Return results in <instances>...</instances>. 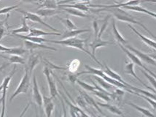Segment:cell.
<instances>
[{
    "label": "cell",
    "mask_w": 156,
    "mask_h": 117,
    "mask_svg": "<svg viewBox=\"0 0 156 117\" xmlns=\"http://www.w3.org/2000/svg\"><path fill=\"white\" fill-rule=\"evenodd\" d=\"M98 12L99 11H107V12L111 13L113 16L115 17L117 19L119 20V21H124V22H127V23H131V24H137V25L140 26L141 27H142L143 29L145 30L148 34L151 35L153 38H154L156 40V36H155L153 33L150 31L149 29L147 28L144 24L139 22V21H137L136 18L134 17V16H132L131 14L129 13L128 12H126L124 10L120 8V7H110V8H101L100 10H97Z\"/></svg>",
    "instance_id": "cell-1"
},
{
    "label": "cell",
    "mask_w": 156,
    "mask_h": 117,
    "mask_svg": "<svg viewBox=\"0 0 156 117\" xmlns=\"http://www.w3.org/2000/svg\"><path fill=\"white\" fill-rule=\"evenodd\" d=\"M88 40V39H80L77 38H67V39H64V40H49V42H52V43L55 44H58V45H62L65 46H68V47H71L76 48V49L80 50V51H83L84 53L88 54L90 58L94 59L95 62L97 63L98 65L102 67V64L101 62L96 59V56H94L92 53H90V51H88L85 47V42Z\"/></svg>",
    "instance_id": "cell-2"
},
{
    "label": "cell",
    "mask_w": 156,
    "mask_h": 117,
    "mask_svg": "<svg viewBox=\"0 0 156 117\" xmlns=\"http://www.w3.org/2000/svg\"><path fill=\"white\" fill-rule=\"evenodd\" d=\"M30 73H29V70L27 68H25V73L22 77L20 80L19 84L15 90L13 94H12L10 98V101L11 102L15 97H16L18 95L20 94H26L27 93L28 90H29V86H30Z\"/></svg>",
    "instance_id": "cell-3"
},
{
    "label": "cell",
    "mask_w": 156,
    "mask_h": 117,
    "mask_svg": "<svg viewBox=\"0 0 156 117\" xmlns=\"http://www.w3.org/2000/svg\"><path fill=\"white\" fill-rule=\"evenodd\" d=\"M16 69H17V66L15 65L13 69H12V72L9 74L7 76L6 78H5V79L3 80V82L2 84V113L0 114V116H5V111H6V94H7V91L8 90L9 84H10V82L12 79V76L14 75L15 72H16Z\"/></svg>",
    "instance_id": "cell-4"
},
{
    "label": "cell",
    "mask_w": 156,
    "mask_h": 117,
    "mask_svg": "<svg viewBox=\"0 0 156 117\" xmlns=\"http://www.w3.org/2000/svg\"><path fill=\"white\" fill-rule=\"evenodd\" d=\"M43 73L45 75L46 79H47L50 94H51V97H52L54 99L57 96H58V91L57 90V86L54 80H53V77H52V72L49 67H48L47 65L44 67Z\"/></svg>",
    "instance_id": "cell-5"
},
{
    "label": "cell",
    "mask_w": 156,
    "mask_h": 117,
    "mask_svg": "<svg viewBox=\"0 0 156 117\" xmlns=\"http://www.w3.org/2000/svg\"><path fill=\"white\" fill-rule=\"evenodd\" d=\"M18 11H19L20 13L23 14V17L25 18L27 20H29V21H31L32 22H35V23L40 24H42V25L44 26V27L48 28V29H51V30L55 31V32H58V31L57 30V29H55L54 27H53L52 26L49 25V24L46 23V22H44L43 20H42V17L37 13H33L27 12V11H24L22 10H19Z\"/></svg>",
    "instance_id": "cell-6"
},
{
    "label": "cell",
    "mask_w": 156,
    "mask_h": 117,
    "mask_svg": "<svg viewBox=\"0 0 156 117\" xmlns=\"http://www.w3.org/2000/svg\"><path fill=\"white\" fill-rule=\"evenodd\" d=\"M32 98L33 100L35 103L37 104V105H38L39 107L42 106V94H41L40 88H39L38 83H37V80L36 75H33L32 79Z\"/></svg>",
    "instance_id": "cell-7"
},
{
    "label": "cell",
    "mask_w": 156,
    "mask_h": 117,
    "mask_svg": "<svg viewBox=\"0 0 156 117\" xmlns=\"http://www.w3.org/2000/svg\"><path fill=\"white\" fill-rule=\"evenodd\" d=\"M126 48H128V49L129 50V51H131V52H133L134 54H136L137 57H139V59H141V60L144 61V62L147 63V64H152V65L153 66H155L156 67V61L155 59L152 58L151 57H150V55L148 54H146V53H143V52L140 51L139 50L136 49V48L132 47V46H130L127 44V45L124 46Z\"/></svg>",
    "instance_id": "cell-8"
},
{
    "label": "cell",
    "mask_w": 156,
    "mask_h": 117,
    "mask_svg": "<svg viewBox=\"0 0 156 117\" xmlns=\"http://www.w3.org/2000/svg\"><path fill=\"white\" fill-rule=\"evenodd\" d=\"M42 106L44 108V113L48 117H51L55 108V105L53 102V98L52 97L42 95Z\"/></svg>",
    "instance_id": "cell-9"
},
{
    "label": "cell",
    "mask_w": 156,
    "mask_h": 117,
    "mask_svg": "<svg viewBox=\"0 0 156 117\" xmlns=\"http://www.w3.org/2000/svg\"><path fill=\"white\" fill-rule=\"evenodd\" d=\"M115 42H110V41H107V40H102L101 38H94V40L92 42H90L89 44L90 48L92 50V53L94 56H96V51L97 50V48H101V47H106V46H109V45H114Z\"/></svg>",
    "instance_id": "cell-10"
},
{
    "label": "cell",
    "mask_w": 156,
    "mask_h": 117,
    "mask_svg": "<svg viewBox=\"0 0 156 117\" xmlns=\"http://www.w3.org/2000/svg\"><path fill=\"white\" fill-rule=\"evenodd\" d=\"M64 99L66 101V103L68 104V105L69 106V113L70 115L73 117L76 116H89L90 115L85 113V111H83L81 109V108H80L78 105H75V104L71 103L70 101H69L68 99H66V97L64 96Z\"/></svg>",
    "instance_id": "cell-11"
},
{
    "label": "cell",
    "mask_w": 156,
    "mask_h": 117,
    "mask_svg": "<svg viewBox=\"0 0 156 117\" xmlns=\"http://www.w3.org/2000/svg\"><path fill=\"white\" fill-rule=\"evenodd\" d=\"M125 73L129 74V75H132L133 77H134L135 79L137 80V81H139V82L142 83V84L144 87H146V88H147L148 90H150L153 91V92H155V89H153V88H151V87H150L149 86H147L146 83H144V82H143L142 79H139L138 76L136 75V73H135V72H134V64H133L132 62H130V61H129V62H126V64L125 67Z\"/></svg>",
    "instance_id": "cell-12"
},
{
    "label": "cell",
    "mask_w": 156,
    "mask_h": 117,
    "mask_svg": "<svg viewBox=\"0 0 156 117\" xmlns=\"http://www.w3.org/2000/svg\"><path fill=\"white\" fill-rule=\"evenodd\" d=\"M24 45H25V47L28 51H30L32 52L34 50L37 49H48V50H51V51H56V48L51 47V46H48L45 45H43L42 43H37V42H31L29 41V40H24Z\"/></svg>",
    "instance_id": "cell-13"
},
{
    "label": "cell",
    "mask_w": 156,
    "mask_h": 117,
    "mask_svg": "<svg viewBox=\"0 0 156 117\" xmlns=\"http://www.w3.org/2000/svg\"><path fill=\"white\" fill-rule=\"evenodd\" d=\"M31 53V55L29 57V60L25 64V68H27L29 70L30 75H31L33 70L40 62V55L33 53V51Z\"/></svg>",
    "instance_id": "cell-14"
},
{
    "label": "cell",
    "mask_w": 156,
    "mask_h": 117,
    "mask_svg": "<svg viewBox=\"0 0 156 117\" xmlns=\"http://www.w3.org/2000/svg\"><path fill=\"white\" fill-rule=\"evenodd\" d=\"M118 45L120 47V48H121V49L122 50V51H123V52H125L126 54L128 56V57H129V58L131 59V62H132L133 64H136L137 66L140 67V68H143L144 64H142V61H141V59H139V57H137L136 54H134V53H133V52H131V51H129V50L128 49V48H126L125 46H122V44L119 43Z\"/></svg>",
    "instance_id": "cell-15"
},
{
    "label": "cell",
    "mask_w": 156,
    "mask_h": 117,
    "mask_svg": "<svg viewBox=\"0 0 156 117\" xmlns=\"http://www.w3.org/2000/svg\"><path fill=\"white\" fill-rule=\"evenodd\" d=\"M90 29H72V30H67L66 31L63 35H61V39H67L72 38H76L78 35L83 34L85 32H90Z\"/></svg>",
    "instance_id": "cell-16"
},
{
    "label": "cell",
    "mask_w": 156,
    "mask_h": 117,
    "mask_svg": "<svg viewBox=\"0 0 156 117\" xmlns=\"http://www.w3.org/2000/svg\"><path fill=\"white\" fill-rule=\"evenodd\" d=\"M0 57H1V58L5 59H7V60H8L9 62H10V64H23V65H25L26 63H27L25 59H24L23 57H21L19 55L0 54Z\"/></svg>",
    "instance_id": "cell-17"
},
{
    "label": "cell",
    "mask_w": 156,
    "mask_h": 117,
    "mask_svg": "<svg viewBox=\"0 0 156 117\" xmlns=\"http://www.w3.org/2000/svg\"><path fill=\"white\" fill-rule=\"evenodd\" d=\"M105 70H103V71L105 72V73L106 74V75L109 76V77L112 78V79H114L117 80V81H120V82L124 83V84L127 85V86H129V89H130V87H131V85L129 84V83H128L127 82H126V81L122 79V77L120 75H119V74H118L117 72H115V71H113V70L112 69H110V68H109V67L107 66L106 64H105ZM130 90H131V89H130Z\"/></svg>",
    "instance_id": "cell-18"
},
{
    "label": "cell",
    "mask_w": 156,
    "mask_h": 117,
    "mask_svg": "<svg viewBox=\"0 0 156 117\" xmlns=\"http://www.w3.org/2000/svg\"><path fill=\"white\" fill-rule=\"evenodd\" d=\"M63 10L66 12L67 13L72 15V16H77V17L80 18H90L91 17L89 15L86 14L85 13L83 12V11L77 10L76 8H73V7H60Z\"/></svg>",
    "instance_id": "cell-19"
},
{
    "label": "cell",
    "mask_w": 156,
    "mask_h": 117,
    "mask_svg": "<svg viewBox=\"0 0 156 117\" xmlns=\"http://www.w3.org/2000/svg\"><path fill=\"white\" fill-rule=\"evenodd\" d=\"M128 27H129L130 29H131V30H132L133 32L135 33V34L138 35V36L139 37V38H140L141 40H142V41L144 42V43H146L147 45L149 46L150 47L153 48H154V49L156 50V42L155 41V40H151V39H150V38H146V37H144V35H142V34H141V33H139V31H137L134 27H132V26H131V25H130V24H128Z\"/></svg>",
    "instance_id": "cell-20"
},
{
    "label": "cell",
    "mask_w": 156,
    "mask_h": 117,
    "mask_svg": "<svg viewBox=\"0 0 156 117\" xmlns=\"http://www.w3.org/2000/svg\"><path fill=\"white\" fill-rule=\"evenodd\" d=\"M79 92H80V93L81 95L83 97V98H84L85 102H86L88 105H90V106H93L94 108H95L98 111V112L100 113V114L102 115H105L103 114V112H102V111L100 109V108H99V106H98L97 103H96L95 100L93 99L91 97H90V95H88V94H87L85 92H84V91L79 90Z\"/></svg>",
    "instance_id": "cell-21"
},
{
    "label": "cell",
    "mask_w": 156,
    "mask_h": 117,
    "mask_svg": "<svg viewBox=\"0 0 156 117\" xmlns=\"http://www.w3.org/2000/svg\"><path fill=\"white\" fill-rule=\"evenodd\" d=\"M29 36H36V37H42L46 36V35H61L60 32H48V31H44L42 29H36V28H30V31H29Z\"/></svg>",
    "instance_id": "cell-22"
},
{
    "label": "cell",
    "mask_w": 156,
    "mask_h": 117,
    "mask_svg": "<svg viewBox=\"0 0 156 117\" xmlns=\"http://www.w3.org/2000/svg\"><path fill=\"white\" fill-rule=\"evenodd\" d=\"M15 36L18 38L23 39V40H29V41L37 42V43H43L45 42H49V40L46 39L42 38V37H36V36H29V35H20L19 34H15Z\"/></svg>",
    "instance_id": "cell-23"
},
{
    "label": "cell",
    "mask_w": 156,
    "mask_h": 117,
    "mask_svg": "<svg viewBox=\"0 0 156 117\" xmlns=\"http://www.w3.org/2000/svg\"><path fill=\"white\" fill-rule=\"evenodd\" d=\"M59 11H57L55 9L50 8H40L36 11L35 13H37L41 17H51V16H55L59 13Z\"/></svg>",
    "instance_id": "cell-24"
},
{
    "label": "cell",
    "mask_w": 156,
    "mask_h": 117,
    "mask_svg": "<svg viewBox=\"0 0 156 117\" xmlns=\"http://www.w3.org/2000/svg\"><path fill=\"white\" fill-rule=\"evenodd\" d=\"M96 103H97L98 106L105 108L109 111L111 113H112V114L119 115V116H123V114H122V111L120 110L119 108L117 107L116 105H111V104H109V103H99V102H96Z\"/></svg>",
    "instance_id": "cell-25"
},
{
    "label": "cell",
    "mask_w": 156,
    "mask_h": 117,
    "mask_svg": "<svg viewBox=\"0 0 156 117\" xmlns=\"http://www.w3.org/2000/svg\"><path fill=\"white\" fill-rule=\"evenodd\" d=\"M112 31H113V34H114L115 38L116 40L118 42V43L122 44V46H126L128 44L127 40H126L122 36V35L119 32V31L118 30V28H117L116 26V23L115 21V20H112Z\"/></svg>",
    "instance_id": "cell-26"
},
{
    "label": "cell",
    "mask_w": 156,
    "mask_h": 117,
    "mask_svg": "<svg viewBox=\"0 0 156 117\" xmlns=\"http://www.w3.org/2000/svg\"><path fill=\"white\" fill-rule=\"evenodd\" d=\"M9 16H10V15L8 13L4 21H0V42L2 40L4 37H5L8 34L9 28L10 27H9L8 24H7V20H8Z\"/></svg>",
    "instance_id": "cell-27"
},
{
    "label": "cell",
    "mask_w": 156,
    "mask_h": 117,
    "mask_svg": "<svg viewBox=\"0 0 156 117\" xmlns=\"http://www.w3.org/2000/svg\"><path fill=\"white\" fill-rule=\"evenodd\" d=\"M122 8L126 9V10H133L136 11V12H139V13H144L149 15V16H151L152 17L156 18V13H155L151 12V11L147 10V9L144 8V7L139 6V5H136V6H125L123 7Z\"/></svg>",
    "instance_id": "cell-28"
},
{
    "label": "cell",
    "mask_w": 156,
    "mask_h": 117,
    "mask_svg": "<svg viewBox=\"0 0 156 117\" xmlns=\"http://www.w3.org/2000/svg\"><path fill=\"white\" fill-rule=\"evenodd\" d=\"M29 31H30V28H29L27 23V19L24 17H23V18H22L21 27L17 28V29H12V30L11 31V33H12V35H15L20 34V33H28L29 32Z\"/></svg>",
    "instance_id": "cell-29"
},
{
    "label": "cell",
    "mask_w": 156,
    "mask_h": 117,
    "mask_svg": "<svg viewBox=\"0 0 156 117\" xmlns=\"http://www.w3.org/2000/svg\"><path fill=\"white\" fill-rule=\"evenodd\" d=\"M60 7H73V8H76L77 10H80L84 13H87L90 11V7L88 5H85L83 3H76L73 4V5H69V4H63L62 5H59Z\"/></svg>",
    "instance_id": "cell-30"
},
{
    "label": "cell",
    "mask_w": 156,
    "mask_h": 117,
    "mask_svg": "<svg viewBox=\"0 0 156 117\" xmlns=\"http://www.w3.org/2000/svg\"><path fill=\"white\" fill-rule=\"evenodd\" d=\"M125 92L120 89H117L110 94V97L112 100H114V101L117 102V103L120 104L121 103L122 97H123Z\"/></svg>",
    "instance_id": "cell-31"
},
{
    "label": "cell",
    "mask_w": 156,
    "mask_h": 117,
    "mask_svg": "<svg viewBox=\"0 0 156 117\" xmlns=\"http://www.w3.org/2000/svg\"><path fill=\"white\" fill-rule=\"evenodd\" d=\"M94 78L95 79V80L97 82L99 83V85L101 86L102 88L105 89L106 90H110V89H112L114 87V86L112 84H110V83L107 82V81H106L105 79H102L101 77H100V76H98V75H94Z\"/></svg>",
    "instance_id": "cell-32"
},
{
    "label": "cell",
    "mask_w": 156,
    "mask_h": 117,
    "mask_svg": "<svg viewBox=\"0 0 156 117\" xmlns=\"http://www.w3.org/2000/svg\"><path fill=\"white\" fill-rule=\"evenodd\" d=\"M128 105H131V107H133V108H135L136 110H137L139 112L141 113V114H142L144 116H154L155 115H154L153 113H151L149 110H147V109L146 108H142L140 106H138V105H136V104L133 103H127Z\"/></svg>",
    "instance_id": "cell-33"
},
{
    "label": "cell",
    "mask_w": 156,
    "mask_h": 117,
    "mask_svg": "<svg viewBox=\"0 0 156 117\" xmlns=\"http://www.w3.org/2000/svg\"><path fill=\"white\" fill-rule=\"evenodd\" d=\"M58 18L60 21L64 24V25L66 27L68 30H72V29H77L78 28L76 27L75 24L72 22L71 20L69 18H61L60 17H58Z\"/></svg>",
    "instance_id": "cell-34"
},
{
    "label": "cell",
    "mask_w": 156,
    "mask_h": 117,
    "mask_svg": "<svg viewBox=\"0 0 156 117\" xmlns=\"http://www.w3.org/2000/svg\"><path fill=\"white\" fill-rule=\"evenodd\" d=\"M57 7H58V5L55 0H44L40 5V7H43V8L56 9Z\"/></svg>",
    "instance_id": "cell-35"
},
{
    "label": "cell",
    "mask_w": 156,
    "mask_h": 117,
    "mask_svg": "<svg viewBox=\"0 0 156 117\" xmlns=\"http://www.w3.org/2000/svg\"><path fill=\"white\" fill-rule=\"evenodd\" d=\"M76 83H77L79 86H80L83 89V90L88 91V92H93L94 90H96V87L94 86H91V85L88 84V83H85V82H84V81H82L78 79L77 80V81H76Z\"/></svg>",
    "instance_id": "cell-36"
},
{
    "label": "cell",
    "mask_w": 156,
    "mask_h": 117,
    "mask_svg": "<svg viewBox=\"0 0 156 117\" xmlns=\"http://www.w3.org/2000/svg\"><path fill=\"white\" fill-rule=\"evenodd\" d=\"M80 61L77 60V59H75V60H72L71 62L69 63V64L67 66V70H69L70 72H75L77 71L80 66Z\"/></svg>",
    "instance_id": "cell-37"
},
{
    "label": "cell",
    "mask_w": 156,
    "mask_h": 117,
    "mask_svg": "<svg viewBox=\"0 0 156 117\" xmlns=\"http://www.w3.org/2000/svg\"><path fill=\"white\" fill-rule=\"evenodd\" d=\"M133 94H136V95H138L139 97H142V98H143V99L145 100L146 101L148 102V103H150V105L153 108V109L156 110V100L152 99V98L149 97L144 95V94H139V93H138V92H133Z\"/></svg>",
    "instance_id": "cell-38"
},
{
    "label": "cell",
    "mask_w": 156,
    "mask_h": 117,
    "mask_svg": "<svg viewBox=\"0 0 156 117\" xmlns=\"http://www.w3.org/2000/svg\"><path fill=\"white\" fill-rule=\"evenodd\" d=\"M142 72L144 74V76H145L147 79L148 81H150V83H151L152 86H153V88L155 89L156 91V79L153 77V76H152L150 73H148V72H147L146 70H144V69L142 70Z\"/></svg>",
    "instance_id": "cell-39"
},
{
    "label": "cell",
    "mask_w": 156,
    "mask_h": 117,
    "mask_svg": "<svg viewBox=\"0 0 156 117\" xmlns=\"http://www.w3.org/2000/svg\"><path fill=\"white\" fill-rule=\"evenodd\" d=\"M76 103H77V105L80 108L87 110V105H88V104L85 102V99L83 98V97L82 96L81 94L80 95L77 96V97L76 98Z\"/></svg>",
    "instance_id": "cell-40"
},
{
    "label": "cell",
    "mask_w": 156,
    "mask_h": 117,
    "mask_svg": "<svg viewBox=\"0 0 156 117\" xmlns=\"http://www.w3.org/2000/svg\"><path fill=\"white\" fill-rule=\"evenodd\" d=\"M19 5H14V6H10V7H4V8L1 9L0 10V15L2 14H8L9 13L12 11L13 10H16L17 9Z\"/></svg>",
    "instance_id": "cell-41"
},
{
    "label": "cell",
    "mask_w": 156,
    "mask_h": 117,
    "mask_svg": "<svg viewBox=\"0 0 156 117\" xmlns=\"http://www.w3.org/2000/svg\"><path fill=\"white\" fill-rule=\"evenodd\" d=\"M12 48L6 47L0 44V52H3L5 53H7V54H12Z\"/></svg>",
    "instance_id": "cell-42"
},
{
    "label": "cell",
    "mask_w": 156,
    "mask_h": 117,
    "mask_svg": "<svg viewBox=\"0 0 156 117\" xmlns=\"http://www.w3.org/2000/svg\"><path fill=\"white\" fill-rule=\"evenodd\" d=\"M78 77H79V76L77 75V74H74V73H72V72H71V73L69 74L68 75V79H69V80L70 82L72 83V84H75V83H76Z\"/></svg>",
    "instance_id": "cell-43"
},
{
    "label": "cell",
    "mask_w": 156,
    "mask_h": 117,
    "mask_svg": "<svg viewBox=\"0 0 156 117\" xmlns=\"http://www.w3.org/2000/svg\"><path fill=\"white\" fill-rule=\"evenodd\" d=\"M93 27H94V36L97 37L98 32H99V28H98V22L96 21H94L93 22Z\"/></svg>",
    "instance_id": "cell-44"
},
{
    "label": "cell",
    "mask_w": 156,
    "mask_h": 117,
    "mask_svg": "<svg viewBox=\"0 0 156 117\" xmlns=\"http://www.w3.org/2000/svg\"><path fill=\"white\" fill-rule=\"evenodd\" d=\"M90 0H62L59 2V4H66L72 2H89Z\"/></svg>",
    "instance_id": "cell-45"
},
{
    "label": "cell",
    "mask_w": 156,
    "mask_h": 117,
    "mask_svg": "<svg viewBox=\"0 0 156 117\" xmlns=\"http://www.w3.org/2000/svg\"><path fill=\"white\" fill-rule=\"evenodd\" d=\"M10 62H4L2 64L1 66H0V72H2L5 69V68H7V67L8 66H10Z\"/></svg>",
    "instance_id": "cell-46"
},
{
    "label": "cell",
    "mask_w": 156,
    "mask_h": 117,
    "mask_svg": "<svg viewBox=\"0 0 156 117\" xmlns=\"http://www.w3.org/2000/svg\"><path fill=\"white\" fill-rule=\"evenodd\" d=\"M143 68V69H144V70H146V71H147V72H148V73H150V75H151L152 76H153V77H154V78H155V79H156V74H155V73H154V72H152V71H151V70H150L149 69H148V68H147V67H146V66H144H144H143V68Z\"/></svg>",
    "instance_id": "cell-47"
},
{
    "label": "cell",
    "mask_w": 156,
    "mask_h": 117,
    "mask_svg": "<svg viewBox=\"0 0 156 117\" xmlns=\"http://www.w3.org/2000/svg\"><path fill=\"white\" fill-rule=\"evenodd\" d=\"M24 2L27 3H33V2H39L42 1V0H22Z\"/></svg>",
    "instance_id": "cell-48"
},
{
    "label": "cell",
    "mask_w": 156,
    "mask_h": 117,
    "mask_svg": "<svg viewBox=\"0 0 156 117\" xmlns=\"http://www.w3.org/2000/svg\"><path fill=\"white\" fill-rule=\"evenodd\" d=\"M142 2H153V3H156V0H142Z\"/></svg>",
    "instance_id": "cell-49"
},
{
    "label": "cell",
    "mask_w": 156,
    "mask_h": 117,
    "mask_svg": "<svg viewBox=\"0 0 156 117\" xmlns=\"http://www.w3.org/2000/svg\"><path fill=\"white\" fill-rule=\"evenodd\" d=\"M150 56L152 57V58L155 59V60H156V54H150Z\"/></svg>",
    "instance_id": "cell-50"
},
{
    "label": "cell",
    "mask_w": 156,
    "mask_h": 117,
    "mask_svg": "<svg viewBox=\"0 0 156 117\" xmlns=\"http://www.w3.org/2000/svg\"><path fill=\"white\" fill-rule=\"evenodd\" d=\"M2 84L0 85V94L2 93Z\"/></svg>",
    "instance_id": "cell-51"
},
{
    "label": "cell",
    "mask_w": 156,
    "mask_h": 117,
    "mask_svg": "<svg viewBox=\"0 0 156 117\" xmlns=\"http://www.w3.org/2000/svg\"><path fill=\"white\" fill-rule=\"evenodd\" d=\"M2 103V99H0V104Z\"/></svg>",
    "instance_id": "cell-52"
}]
</instances>
